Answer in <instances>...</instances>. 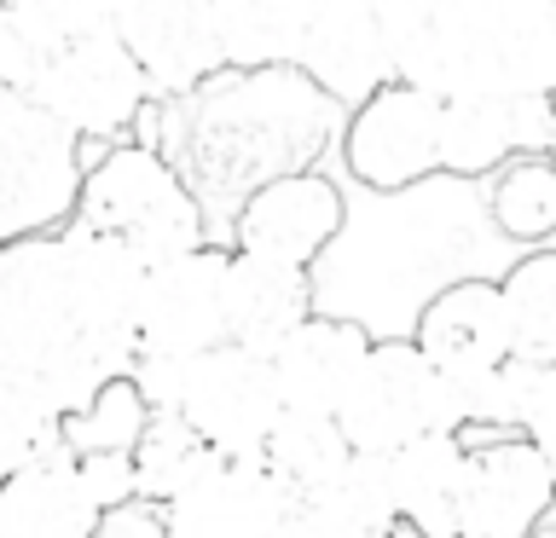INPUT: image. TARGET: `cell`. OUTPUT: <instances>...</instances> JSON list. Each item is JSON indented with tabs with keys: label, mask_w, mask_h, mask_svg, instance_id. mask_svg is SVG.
I'll return each mask as SVG.
<instances>
[{
	"label": "cell",
	"mask_w": 556,
	"mask_h": 538,
	"mask_svg": "<svg viewBox=\"0 0 556 538\" xmlns=\"http://www.w3.org/2000/svg\"><path fill=\"white\" fill-rule=\"evenodd\" d=\"M498 417L504 434H521L539 451H556V364L504 359L498 364Z\"/></svg>",
	"instance_id": "cell-28"
},
{
	"label": "cell",
	"mask_w": 556,
	"mask_h": 538,
	"mask_svg": "<svg viewBox=\"0 0 556 538\" xmlns=\"http://www.w3.org/2000/svg\"><path fill=\"white\" fill-rule=\"evenodd\" d=\"M226 272L232 249L208 238L168 267H151L134 324V354L146 359H203L226 347Z\"/></svg>",
	"instance_id": "cell-8"
},
{
	"label": "cell",
	"mask_w": 556,
	"mask_h": 538,
	"mask_svg": "<svg viewBox=\"0 0 556 538\" xmlns=\"http://www.w3.org/2000/svg\"><path fill=\"white\" fill-rule=\"evenodd\" d=\"M151 423V406L146 394L134 388V376H116L104 388L76 406L70 417H59V446L70 451L76 463H104V458H134L139 434Z\"/></svg>",
	"instance_id": "cell-22"
},
{
	"label": "cell",
	"mask_w": 556,
	"mask_h": 538,
	"mask_svg": "<svg viewBox=\"0 0 556 538\" xmlns=\"http://www.w3.org/2000/svg\"><path fill=\"white\" fill-rule=\"evenodd\" d=\"M371 330L337 312H313L290 330L285 342L267 354L273 382H278V406L290 417H337L354 394V382L371 359Z\"/></svg>",
	"instance_id": "cell-14"
},
{
	"label": "cell",
	"mask_w": 556,
	"mask_h": 538,
	"mask_svg": "<svg viewBox=\"0 0 556 538\" xmlns=\"http://www.w3.org/2000/svg\"><path fill=\"white\" fill-rule=\"evenodd\" d=\"M104 510L70 451H47L0 481V538H99Z\"/></svg>",
	"instance_id": "cell-18"
},
{
	"label": "cell",
	"mask_w": 556,
	"mask_h": 538,
	"mask_svg": "<svg viewBox=\"0 0 556 538\" xmlns=\"http://www.w3.org/2000/svg\"><path fill=\"white\" fill-rule=\"evenodd\" d=\"M342 163L365 191H412L441 174V99L417 93L406 81H382L365 104L348 111Z\"/></svg>",
	"instance_id": "cell-6"
},
{
	"label": "cell",
	"mask_w": 556,
	"mask_h": 538,
	"mask_svg": "<svg viewBox=\"0 0 556 538\" xmlns=\"http://www.w3.org/2000/svg\"><path fill=\"white\" fill-rule=\"evenodd\" d=\"M24 104H35L52 128H64L76 145H122L146 111L156 104L146 69L128 59V47L111 29L87 35V41L52 52L35 69Z\"/></svg>",
	"instance_id": "cell-2"
},
{
	"label": "cell",
	"mask_w": 556,
	"mask_h": 538,
	"mask_svg": "<svg viewBox=\"0 0 556 538\" xmlns=\"http://www.w3.org/2000/svg\"><path fill=\"white\" fill-rule=\"evenodd\" d=\"M330 503L348 527L359 538H382V527L394 521V475H389V458H377V451H354L342 469V481L330 486L319 498Z\"/></svg>",
	"instance_id": "cell-29"
},
{
	"label": "cell",
	"mask_w": 556,
	"mask_h": 538,
	"mask_svg": "<svg viewBox=\"0 0 556 538\" xmlns=\"http://www.w3.org/2000/svg\"><path fill=\"white\" fill-rule=\"evenodd\" d=\"M551 475H556V451H551Z\"/></svg>",
	"instance_id": "cell-37"
},
{
	"label": "cell",
	"mask_w": 556,
	"mask_h": 538,
	"mask_svg": "<svg viewBox=\"0 0 556 538\" xmlns=\"http://www.w3.org/2000/svg\"><path fill=\"white\" fill-rule=\"evenodd\" d=\"M70 220L87 232H104L151 267H168L208 243V208L186 185V174L146 139H122L81 163L76 208Z\"/></svg>",
	"instance_id": "cell-1"
},
{
	"label": "cell",
	"mask_w": 556,
	"mask_h": 538,
	"mask_svg": "<svg viewBox=\"0 0 556 538\" xmlns=\"http://www.w3.org/2000/svg\"><path fill=\"white\" fill-rule=\"evenodd\" d=\"M111 7H104V0H7L12 24L29 35V47L41 52V59L87 41V35H99V29H111Z\"/></svg>",
	"instance_id": "cell-30"
},
{
	"label": "cell",
	"mask_w": 556,
	"mask_h": 538,
	"mask_svg": "<svg viewBox=\"0 0 556 538\" xmlns=\"http://www.w3.org/2000/svg\"><path fill=\"white\" fill-rule=\"evenodd\" d=\"M545 163L556 168V116H551V133H545Z\"/></svg>",
	"instance_id": "cell-34"
},
{
	"label": "cell",
	"mask_w": 556,
	"mask_h": 538,
	"mask_svg": "<svg viewBox=\"0 0 556 538\" xmlns=\"http://www.w3.org/2000/svg\"><path fill=\"white\" fill-rule=\"evenodd\" d=\"M295 498L267 463L215 458L180 498L163 503V538H278Z\"/></svg>",
	"instance_id": "cell-13"
},
{
	"label": "cell",
	"mask_w": 556,
	"mask_h": 538,
	"mask_svg": "<svg viewBox=\"0 0 556 538\" xmlns=\"http://www.w3.org/2000/svg\"><path fill=\"white\" fill-rule=\"evenodd\" d=\"M128 463H134V498L168 503V498H180L208 463H215V451H208L180 417H151Z\"/></svg>",
	"instance_id": "cell-27"
},
{
	"label": "cell",
	"mask_w": 556,
	"mask_h": 538,
	"mask_svg": "<svg viewBox=\"0 0 556 538\" xmlns=\"http://www.w3.org/2000/svg\"><path fill=\"white\" fill-rule=\"evenodd\" d=\"M382 538H424V533L406 527V521H389V527H382Z\"/></svg>",
	"instance_id": "cell-33"
},
{
	"label": "cell",
	"mask_w": 556,
	"mask_h": 538,
	"mask_svg": "<svg viewBox=\"0 0 556 538\" xmlns=\"http://www.w3.org/2000/svg\"><path fill=\"white\" fill-rule=\"evenodd\" d=\"M504 319H510V359L556 364V243L528 249L498 278Z\"/></svg>",
	"instance_id": "cell-24"
},
{
	"label": "cell",
	"mask_w": 556,
	"mask_h": 538,
	"mask_svg": "<svg viewBox=\"0 0 556 538\" xmlns=\"http://www.w3.org/2000/svg\"><path fill=\"white\" fill-rule=\"evenodd\" d=\"M533 538H556V515H551V521H545V527H539Z\"/></svg>",
	"instance_id": "cell-36"
},
{
	"label": "cell",
	"mask_w": 556,
	"mask_h": 538,
	"mask_svg": "<svg viewBox=\"0 0 556 538\" xmlns=\"http://www.w3.org/2000/svg\"><path fill=\"white\" fill-rule=\"evenodd\" d=\"M486 215H493L498 238H510L521 255L551 249L556 243V168L545 156H516L486 185Z\"/></svg>",
	"instance_id": "cell-25"
},
{
	"label": "cell",
	"mask_w": 556,
	"mask_h": 538,
	"mask_svg": "<svg viewBox=\"0 0 556 538\" xmlns=\"http://www.w3.org/2000/svg\"><path fill=\"white\" fill-rule=\"evenodd\" d=\"M290 69L325 104H342V111L365 104L382 81H394L389 76V35H382L377 7L371 0H337V7L313 12L295 29Z\"/></svg>",
	"instance_id": "cell-12"
},
{
	"label": "cell",
	"mask_w": 556,
	"mask_h": 538,
	"mask_svg": "<svg viewBox=\"0 0 556 538\" xmlns=\"http://www.w3.org/2000/svg\"><path fill=\"white\" fill-rule=\"evenodd\" d=\"M302 319H313V278L273 267L255 255H232L226 272V342L267 359Z\"/></svg>",
	"instance_id": "cell-20"
},
{
	"label": "cell",
	"mask_w": 556,
	"mask_h": 538,
	"mask_svg": "<svg viewBox=\"0 0 556 538\" xmlns=\"http://www.w3.org/2000/svg\"><path fill=\"white\" fill-rule=\"evenodd\" d=\"M47 59L29 47V35L12 24V12H7V0H0V87H12L17 99L29 93V81H35V69H41Z\"/></svg>",
	"instance_id": "cell-31"
},
{
	"label": "cell",
	"mask_w": 556,
	"mask_h": 538,
	"mask_svg": "<svg viewBox=\"0 0 556 538\" xmlns=\"http://www.w3.org/2000/svg\"><path fill=\"white\" fill-rule=\"evenodd\" d=\"M493 76L504 99L556 104V0L493 35Z\"/></svg>",
	"instance_id": "cell-26"
},
{
	"label": "cell",
	"mask_w": 556,
	"mask_h": 538,
	"mask_svg": "<svg viewBox=\"0 0 556 538\" xmlns=\"http://www.w3.org/2000/svg\"><path fill=\"white\" fill-rule=\"evenodd\" d=\"M111 35L146 69L156 99H191L220 69V35L208 0H116Z\"/></svg>",
	"instance_id": "cell-10"
},
{
	"label": "cell",
	"mask_w": 556,
	"mask_h": 538,
	"mask_svg": "<svg viewBox=\"0 0 556 538\" xmlns=\"http://www.w3.org/2000/svg\"><path fill=\"white\" fill-rule=\"evenodd\" d=\"M104 7H111V0H104Z\"/></svg>",
	"instance_id": "cell-38"
},
{
	"label": "cell",
	"mask_w": 556,
	"mask_h": 538,
	"mask_svg": "<svg viewBox=\"0 0 556 538\" xmlns=\"http://www.w3.org/2000/svg\"><path fill=\"white\" fill-rule=\"evenodd\" d=\"M556 515L551 458L521 434L469 440V498L458 538H533Z\"/></svg>",
	"instance_id": "cell-11"
},
{
	"label": "cell",
	"mask_w": 556,
	"mask_h": 538,
	"mask_svg": "<svg viewBox=\"0 0 556 538\" xmlns=\"http://www.w3.org/2000/svg\"><path fill=\"white\" fill-rule=\"evenodd\" d=\"M278 538H359V533L330 503H295L285 515V527H278Z\"/></svg>",
	"instance_id": "cell-32"
},
{
	"label": "cell",
	"mask_w": 556,
	"mask_h": 538,
	"mask_svg": "<svg viewBox=\"0 0 556 538\" xmlns=\"http://www.w3.org/2000/svg\"><path fill=\"white\" fill-rule=\"evenodd\" d=\"M12 104H17V93H12V87H0V121H7V111H12Z\"/></svg>",
	"instance_id": "cell-35"
},
{
	"label": "cell",
	"mask_w": 556,
	"mask_h": 538,
	"mask_svg": "<svg viewBox=\"0 0 556 538\" xmlns=\"http://www.w3.org/2000/svg\"><path fill=\"white\" fill-rule=\"evenodd\" d=\"M81 145L17 99L0 121V243L59 232L76 208Z\"/></svg>",
	"instance_id": "cell-5"
},
{
	"label": "cell",
	"mask_w": 556,
	"mask_h": 538,
	"mask_svg": "<svg viewBox=\"0 0 556 538\" xmlns=\"http://www.w3.org/2000/svg\"><path fill=\"white\" fill-rule=\"evenodd\" d=\"M59 255H64V302L76 336L99 342H134L139 302H146V260L128 243L87 232V226L64 220L59 226Z\"/></svg>",
	"instance_id": "cell-15"
},
{
	"label": "cell",
	"mask_w": 556,
	"mask_h": 538,
	"mask_svg": "<svg viewBox=\"0 0 556 538\" xmlns=\"http://www.w3.org/2000/svg\"><path fill=\"white\" fill-rule=\"evenodd\" d=\"M417 354L441 376H486L510 359V319H504L498 278H452L434 290L412 330Z\"/></svg>",
	"instance_id": "cell-17"
},
{
	"label": "cell",
	"mask_w": 556,
	"mask_h": 538,
	"mask_svg": "<svg viewBox=\"0 0 556 538\" xmlns=\"http://www.w3.org/2000/svg\"><path fill=\"white\" fill-rule=\"evenodd\" d=\"M342 220H348L342 185L330 180V174H319V168H290V174H278V180H267V185H255V191L238 197L226 249L307 272L313 260L337 243Z\"/></svg>",
	"instance_id": "cell-7"
},
{
	"label": "cell",
	"mask_w": 556,
	"mask_h": 538,
	"mask_svg": "<svg viewBox=\"0 0 556 538\" xmlns=\"http://www.w3.org/2000/svg\"><path fill=\"white\" fill-rule=\"evenodd\" d=\"M348 458H354V451H348L337 417H290V411L278 417L273 440L261 451V463L273 469V481L285 486L295 503H319L330 486L342 481Z\"/></svg>",
	"instance_id": "cell-21"
},
{
	"label": "cell",
	"mask_w": 556,
	"mask_h": 538,
	"mask_svg": "<svg viewBox=\"0 0 556 538\" xmlns=\"http://www.w3.org/2000/svg\"><path fill=\"white\" fill-rule=\"evenodd\" d=\"M174 417H180L215 458L255 463L273 440L278 417H285L273 364L261 354H243L232 342L215 347V354H203V359H186V388H180Z\"/></svg>",
	"instance_id": "cell-4"
},
{
	"label": "cell",
	"mask_w": 556,
	"mask_h": 538,
	"mask_svg": "<svg viewBox=\"0 0 556 538\" xmlns=\"http://www.w3.org/2000/svg\"><path fill=\"white\" fill-rule=\"evenodd\" d=\"M556 104H528L504 93H464L441 104V174L493 180L516 156H545Z\"/></svg>",
	"instance_id": "cell-16"
},
{
	"label": "cell",
	"mask_w": 556,
	"mask_h": 538,
	"mask_svg": "<svg viewBox=\"0 0 556 538\" xmlns=\"http://www.w3.org/2000/svg\"><path fill=\"white\" fill-rule=\"evenodd\" d=\"M76 342L59 232L0 243V371L41 376Z\"/></svg>",
	"instance_id": "cell-9"
},
{
	"label": "cell",
	"mask_w": 556,
	"mask_h": 538,
	"mask_svg": "<svg viewBox=\"0 0 556 538\" xmlns=\"http://www.w3.org/2000/svg\"><path fill=\"white\" fill-rule=\"evenodd\" d=\"M215 7V35H220V69L226 76H267L290 69L295 52V17L278 0H208Z\"/></svg>",
	"instance_id": "cell-23"
},
{
	"label": "cell",
	"mask_w": 556,
	"mask_h": 538,
	"mask_svg": "<svg viewBox=\"0 0 556 538\" xmlns=\"http://www.w3.org/2000/svg\"><path fill=\"white\" fill-rule=\"evenodd\" d=\"M394 475V521L424 538H458L469 498V440L464 434H424L389 458Z\"/></svg>",
	"instance_id": "cell-19"
},
{
	"label": "cell",
	"mask_w": 556,
	"mask_h": 538,
	"mask_svg": "<svg viewBox=\"0 0 556 538\" xmlns=\"http://www.w3.org/2000/svg\"><path fill=\"white\" fill-rule=\"evenodd\" d=\"M337 428L348 451H377V458H394L424 434H452L446 376L417 354L412 336H377L354 394L337 411Z\"/></svg>",
	"instance_id": "cell-3"
}]
</instances>
